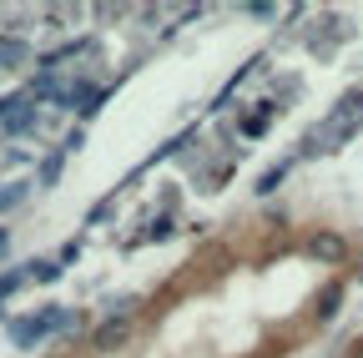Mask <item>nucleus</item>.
Returning <instances> with one entry per match:
<instances>
[{"mask_svg": "<svg viewBox=\"0 0 363 358\" xmlns=\"http://www.w3.org/2000/svg\"><path fill=\"white\" fill-rule=\"evenodd\" d=\"M66 328V308H40V313H26V318H11V343L16 348H30V343H40V338H51V333H61Z\"/></svg>", "mask_w": 363, "mask_h": 358, "instance_id": "1", "label": "nucleus"}, {"mask_svg": "<svg viewBox=\"0 0 363 358\" xmlns=\"http://www.w3.org/2000/svg\"><path fill=\"white\" fill-rule=\"evenodd\" d=\"M101 101H106V91H101L96 81H86V76L61 81V96H56V106H71V111H81V116H96Z\"/></svg>", "mask_w": 363, "mask_h": 358, "instance_id": "2", "label": "nucleus"}, {"mask_svg": "<svg viewBox=\"0 0 363 358\" xmlns=\"http://www.w3.org/2000/svg\"><path fill=\"white\" fill-rule=\"evenodd\" d=\"M40 116H35V101L26 91L6 96V116H0V137H26V131H35Z\"/></svg>", "mask_w": 363, "mask_h": 358, "instance_id": "3", "label": "nucleus"}, {"mask_svg": "<svg viewBox=\"0 0 363 358\" xmlns=\"http://www.w3.org/2000/svg\"><path fill=\"white\" fill-rule=\"evenodd\" d=\"M91 51V40H66V46H56V51H45L40 61H35V71H45V76H56L66 61H76V56H86Z\"/></svg>", "mask_w": 363, "mask_h": 358, "instance_id": "4", "label": "nucleus"}, {"mask_svg": "<svg viewBox=\"0 0 363 358\" xmlns=\"http://www.w3.org/2000/svg\"><path fill=\"white\" fill-rule=\"evenodd\" d=\"M308 252H313L318 262H328V267H333V262H343V257H348V242H343L338 233H318V237L308 242Z\"/></svg>", "mask_w": 363, "mask_h": 358, "instance_id": "5", "label": "nucleus"}, {"mask_svg": "<svg viewBox=\"0 0 363 358\" xmlns=\"http://www.w3.org/2000/svg\"><path fill=\"white\" fill-rule=\"evenodd\" d=\"M61 172H66V152L56 147V152H45V157L35 162V192L56 187V182H61Z\"/></svg>", "mask_w": 363, "mask_h": 358, "instance_id": "6", "label": "nucleus"}, {"mask_svg": "<svg viewBox=\"0 0 363 358\" xmlns=\"http://www.w3.org/2000/svg\"><path fill=\"white\" fill-rule=\"evenodd\" d=\"M126 333H131V328H126V318H106L96 333H91V348H96V353H111V348H121V343H126Z\"/></svg>", "mask_w": 363, "mask_h": 358, "instance_id": "7", "label": "nucleus"}, {"mask_svg": "<svg viewBox=\"0 0 363 358\" xmlns=\"http://www.w3.org/2000/svg\"><path fill=\"white\" fill-rule=\"evenodd\" d=\"M21 267H26V278H30V283H45V288L66 278V267H61L56 257H35V262H21Z\"/></svg>", "mask_w": 363, "mask_h": 358, "instance_id": "8", "label": "nucleus"}, {"mask_svg": "<svg viewBox=\"0 0 363 358\" xmlns=\"http://www.w3.org/2000/svg\"><path fill=\"white\" fill-rule=\"evenodd\" d=\"M343 308V283H328L323 293H318V323H333Z\"/></svg>", "mask_w": 363, "mask_h": 358, "instance_id": "9", "label": "nucleus"}, {"mask_svg": "<svg viewBox=\"0 0 363 358\" xmlns=\"http://www.w3.org/2000/svg\"><path fill=\"white\" fill-rule=\"evenodd\" d=\"M35 192V182H6V187H0V217H6V212H16L26 197Z\"/></svg>", "mask_w": 363, "mask_h": 358, "instance_id": "10", "label": "nucleus"}, {"mask_svg": "<svg viewBox=\"0 0 363 358\" xmlns=\"http://www.w3.org/2000/svg\"><path fill=\"white\" fill-rule=\"evenodd\" d=\"M288 167H293V162H278V167H267V172L257 177V187H252V192H257V197H272V192H278V187L288 182Z\"/></svg>", "mask_w": 363, "mask_h": 358, "instance_id": "11", "label": "nucleus"}, {"mask_svg": "<svg viewBox=\"0 0 363 358\" xmlns=\"http://www.w3.org/2000/svg\"><path fill=\"white\" fill-rule=\"evenodd\" d=\"M21 61H30V46H26V40H16V35H6V40H0V71H6V66H21Z\"/></svg>", "mask_w": 363, "mask_h": 358, "instance_id": "12", "label": "nucleus"}, {"mask_svg": "<svg viewBox=\"0 0 363 358\" xmlns=\"http://www.w3.org/2000/svg\"><path fill=\"white\" fill-rule=\"evenodd\" d=\"M26 283H30V278H26V267H6V273H0V303H6V298H16Z\"/></svg>", "mask_w": 363, "mask_h": 358, "instance_id": "13", "label": "nucleus"}, {"mask_svg": "<svg viewBox=\"0 0 363 358\" xmlns=\"http://www.w3.org/2000/svg\"><path fill=\"white\" fill-rule=\"evenodd\" d=\"M81 257V237H71V242H61V252H56V262L66 267V262H76Z\"/></svg>", "mask_w": 363, "mask_h": 358, "instance_id": "14", "label": "nucleus"}, {"mask_svg": "<svg viewBox=\"0 0 363 358\" xmlns=\"http://www.w3.org/2000/svg\"><path fill=\"white\" fill-rule=\"evenodd\" d=\"M111 207H116V192H106V197H101L96 207H91V217H86V222H101V217H106Z\"/></svg>", "mask_w": 363, "mask_h": 358, "instance_id": "15", "label": "nucleus"}, {"mask_svg": "<svg viewBox=\"0 0 363 358\" xmlns=\"http://www.w3.org/2000/svg\"><path fill=\"white\" fill-rule=\"evenodd\" d=\"M81 142H86V131H81V126H76V131H66V142H61V152H66V157H71V152H76V147H81Z\"/></svg>", "mask_w": 363, "mask_h": 358, "instance_id": "16", "label": "nucleus"}, {"mask_svg": "<svg viewBox=\"0 0 363 358\" xmlns=\"http://www.w3.org/2000/svg\"><path fill=\"white\" fill-rule=\"evenodd\" d=\"M242 131H247V137H262V131H267V116H247Z\"/></svg>", "mask_w": 363, "mask_h": 358, "instance_id": "17", "label": "nucleus"}, {"mask_svg": "<svg viewBox=\"0 0 363 358\" xmlns=\"http://www.w3.org/2000/svg\"><path fill=\"white\" fill-rule=\"evenodd\" d=\"M6 242H11V233H6V228H0V252H6Z\"/></svg>", "mask_w": 363, "mask_h": 358, "instance_id": "18", "label": "nucleus"}, {"mask_svg": "<svg viewBox=\"0 0 363 358\" xmlns=\"http://www.w3.org/2000/svg\"><path fill=\"white\" fill-rule=\"evenodd\" d=\"M0 116H6V96H0Z\"/></svg>", "mask_w": 363, "mask_h": 358, "instance_id": "19", "label": "nucleus"}]
</instances>
